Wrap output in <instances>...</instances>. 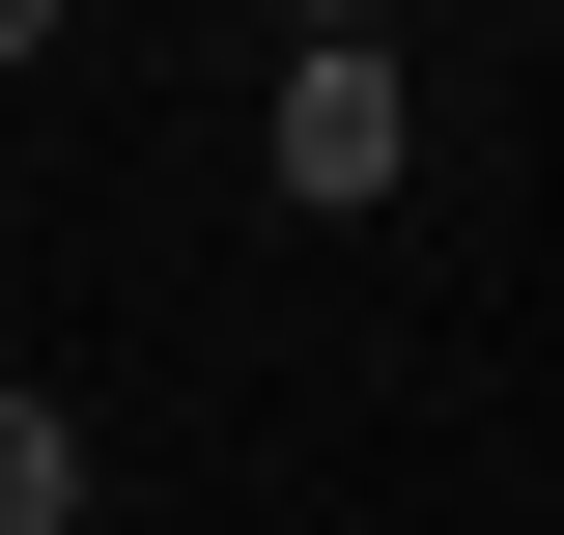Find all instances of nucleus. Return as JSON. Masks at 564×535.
Segmentation results:
<instances>
[{
  "mask_svg": "<svg viewBox=\"0 0 564 535\" xmlns=\"http://www.w3.org/2000/svg\"><path fill=\"white\" fill-rule=\"evenodd\" d=\"M395 57H367V29H339V57H282V198H311V226H367V198H395Z\"/></svg>",
  "mask_w": 564,
  "mask_h": 535,
  "instance_id": "1",
  "label": "nucleus"
},
{
  "mask_svg": "<svg viewBox=\"0 0 564 535\" xmlns=\"http://www.w3.org/2000/svg\"><path fill=\"white\" fill-rule=\"evenodd\" d=\"M0 535H85V451H57V395L0 367Z\"/></svg>",
  "mask_w": 564,
  "mask_h": 535,
  "instance_id": "2",
  "label": "nucleus"
},
{
  "mask_svg": "<svg viewBox=\"0 0 564 535\" xmlns=\"http://www.w3.org/2000/svg\"><path fill=\"white\" fill-rule=\"evenodd\" d=\"M0 57H57V0H0Z\"/></svg>",
  "mask_w": 564,
  "mask_h": 535,
  "instance_id": "3",
  "label": "nucleus"
}]
</instances>
